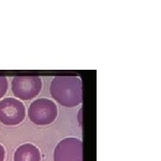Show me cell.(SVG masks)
Masks as SVG:
<instances>
[{
  "instance_id": "cell-4",
  "label": "cell",
  "mask_w": 161,
  "mask_h": 161,
  "mask_svg": "<svg viewBox=\"0 0 161 161\" xmlns=\"http://www.w3.org/2000/svg\"><path fill=\"white\" fill-rule=\"evenodd\" d=\"M26 116L24 104L14 98H6L0 100V123L8 125H17L23 123Z\"/></svg>"
},
{
  "instance_id": "cell-1",
  "label": "cell",
  "mask_w": 161,
  "mask_h": 161,
  "mask_svg": "<svg viewBox=\"0 0 161 161\" xmlns=\"http://www.w3.org/2000/svg\"><path fill=\"white\" fill-rule=\"evenodd\" d=\"M49 92L54 100L67 108H75L82 102V82L78 76L54 77L50 82Z\"/></svg>"
},
{
  "instance_id": "cell-8",
  "label": "cell",
  "mask_w": 161,
  "mask_h": 161,
  "mask_svg": "<svg viewBox=\"0 0 161 161\" xmlns=\"http://www.w3.org/2000/svg\"><path fill=\"white\" fill-rule=\"evenodd\" d=\"M5 159H6V149L2 144H0V161H5Z\"/></svg>"
},
{
  "instance_id": "cell-5",
  "label": "cell",
  "mask_w": 161,
  "mask_h": 161,
  "mask_svg": "<svg viewBox=\"0 0 161 161\" xmlns=\"http://www.w3.org/2000/svg\"><path fill=\"white\" fill-rule=\"evenodd\" d=\"M54 161H83L82 142L75 137L61 140L56 146Z\"/></svg>"
},
{
  "instance_id": "cell-6",
  "label": "cell",
  "mask_w": 161,
  "mask_h": 161,
  "mask_svg": "<svg viewBox=\"0 0 161 161\" xmlns=\"http://www.w3.org/2000/svg\"><path fill=\"white\" fill-rule=\"evenodd\" d=\"M14 161H41L40 149L32 143H23L14 151Z\"/></svg>"
},
{
  "instance_id": "cell-2",
  "label": "cell",
  "mask_w": 161,
  "mask_h": 161,
  "mask_svg": "<svg viewBox=\"0 0 161 161\" xmlns=\"http://www.w3.org/2000/svg\"><path fill=\"white\" fill-rule=\"evenodd\" d=\"M30 120L37 125H48L53 124L58 115L57 104L52 99L46 98L33 100L28 108Z\"/></svg>"
},
{
  "instance_id": "cell-3",
  "label": "cell",
  "mask_w": 161,
  "mask_h": 161,
  "mask_svg": "<svg viewBox=\"0 0 161 161\" xmlns=\"http://www.w3.org/2000/svg\"><path fill=\"white\" fill-rule=\"evenodd\" d=\"M42 80L35 75H19L13 78L11 90L14 95L21 100H31L41 92Z\"/></svg>"
},
{
  "instance_id": "cell-7",
  "label": "cell",
  "mask_w": 161,
  "mask_h": 161,
  "mask_svg": "<svg viewBox=\"0 0 161 161\" xmlns=\"http://www.w3.org/2000/svg\"><path fill=\"white\" fill-rule=\"evenodd\" d=\"M8 80L6 76L0 75V98H2L7 92L8 90Z\"/></svg>"
}]
</instances>
